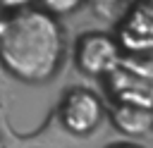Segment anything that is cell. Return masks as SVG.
<instances>
[{
    "label": "cell",
    "instance_id": "6da1fadb",
    "mask_svg": "<svg viewBox=\"0 0 153 148\" xmlns=\"http://www.w3.org/2000/svg\"><path fill=\"white\" fill-rule=\"evenodd\" d=\"M65 55L62 26L43 10H19L7 17L0 33L2 67L26 84H41L55 76Z\"/></svg>",
    "mask_w": 153,
    "mask_h": 148
},
{
    "label": "cell",
    "instance_id": "7a4b0ae2",
    "mask_svg": "<svg viewBox=\"0 0 153 148\" xmlns=\"http://www.w3.org/2000/svg\"><path fill=\"white\" fill-rule=\"evenodd\" d=\"M105 81L112 100L153 110V55H124L117 69L105 76Z\"/></svg>",
    "mask_w": 153,
    "mask_h": 148
},
{
    "label": "cell",
    "instance_id": "3957f363",
    "mask_svg": "<svg viewBox=\"0 0 153 148\" xmlns=\"http://www.w3.org/2000/svg\"><path fill=\"white\" fill-rule=\"evenodd\" d=\"M124 50L117 43L115 36L105 33V31H88L84 36H79L76 45H74V62L79 67V72L88 74V76H108L117 69V64L122 62Z\"/></svg>",
    "mask_w": 153,
    "mask_h": 148
},
{
    "label": "cell",
    "instance_id": "277c9868",
    "mask_svg": "<svg viewBox=\"0 0 153 148\" xmlns=\"http://www.w3.org/2000/svg\"><path fill=\"white\" fill-rule=\"evenodd\" d=\"M105 117V105L98 93L84 86H74L72 91L65 93L60 103V119L65 129L74 136H86L91 134Z\"/></svg>",
    "mask_w": 153,
    "mask_h": 148
},
{
    "label": "cell",
    "instance_id": "5b68a950",
    "mask_svg": "<svg viewBox=\"0 0 153 148\" xmlns=\"http://www.w3.org/2000/svg\"><path fill=\"white\" fill-rule=\"evenodd\" d=\"M115 38L124 55H153V7L148 2L131 7L120 21Z\"/></svg>",
    "mask_w": 153,
    "mask_h": 148
},
{
    "label": "cell",
    "instance_id": "8992f818",
    "mask_svg": "<svg viewBox=\"0 0 153 148\" xmlns=\"http://www.w3.org/2000/svg\"><path fill=\"white\" fill-rule=\"evenodd\" d=\"M108 117L112 127L124 136H143L153 129V110L134 103L112 100V105L108 107Z\"/></svg>",
    "mask_w": 153,
    "mask_h": 148
},
{
    "label": "cell",
    "instance_id": "52a82bcc",
    "mask_svg": "<svg viewBox=\"0 0 153 148\" xmlns=\"http://www.w3.org/2000/svg\"><path fill=\"white\" fill-rule=\"evenodd\" d=\"M41 2V10L48 12L50 17H62V14H72L76 12L84 0H38Z\"/></svg>",
    "mask_w": 153,
    "mask_h": 148
},
{
    "label": "cell",
    "instance_id": "ba28073f",
    "mask_svg": "<svg viewBox=\"0 0 153 148\" xmlns=\"http://www.w3.org/2000/svg\"><path fill=\"white\" fill-rule=\"evenodd\" d=\"M33 0H0V10L12 14V12H19V10H26Z\"/></svg>",
    "mask_w": 153,
    "mask_h": 148
},
{
    "label": "cell",
    "instance_id": "9c48e42d",
    "mask_svg": "<svg viewBox=\"0 0 153 148\" xmlns=\"http://www.w3.org/2000/svg\"><path fill=\"white\" fill-rule=\"evenodd\" d=\"M110 148H143L139 143H131V141H120V143H112Z\"/></svg>",
    "mask_w": 153,
    "mask_h": 148
},
{
    "label": "cell",
    "instance_id": "30bf717a",
    "mask_svg": "<svg viewBox=\"0 0 153 148\" xmlns=\"http://www.w3.org/2000/svg\"><path fill=\"white\" fill-rule=\"evenodd\" d=\"M7 17H10V14L0 10V33H2V29H5V24H7Z\"/></svg>",
    "mask_w": 153,
    "mask_h": 148
},
{
    "label": "cell",
    "instance_id": "8fae6325",
    "mask_svg": "<svg viewBox=\"0 0 153 148\" xmlns=\"http://www.w3.org/2000/svg\"><path fill=\"white\" fill-rule=\"evenodd\" d=\"M98 5H117V2H122V0H96Z\"/></svg>",
    "mask_w": 153,
    "mask_h": 148
},
{
    "label": "cell",
    "instance_id": "7c38bea8",
    "mask_svg": "<svg viewBox=\"0 0 153 148\" xmlns=\"http://www.w3.org/2000/svg\"><path fill=\"white\" fill-rule=\"evenodd\" d=\"M146 2H148V5H151V7H153V0H146Z\"/></svg>",
    "mask_w": 153,
    "mask_h": 148
}]
</instances>
